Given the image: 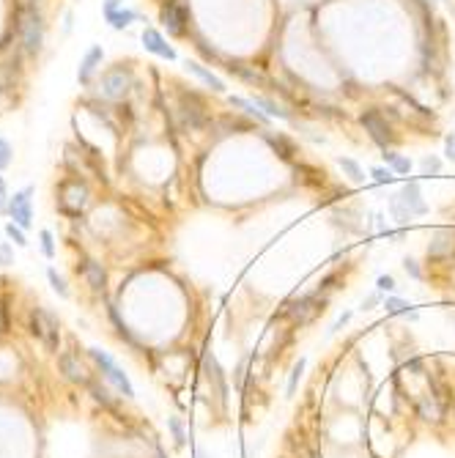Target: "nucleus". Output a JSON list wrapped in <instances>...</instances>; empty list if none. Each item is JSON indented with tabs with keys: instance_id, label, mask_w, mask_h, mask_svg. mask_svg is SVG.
Segmentation results:
<instances>
[{
	"instance_id": "1",
	"label": "nucleus",
	"mask_w": 455,
	"mask_h": 458,
	"mask_svg": "<svg viewBox=\"0 0 455 458\" xmlns=\"http://www.w3.org/2000/svg\"><path fill=\"white\" fill-rule=\"evenodd\" d=\"M19 36H22V47H25L27 55H36L41 50L44 25H41V14L33 6H25L19 11Z\"/></svg>"
},
{
	"instance_id": "2",
	"label": "nucleus",
	"mask_w": 455,
	"mask_h": 458,
	"mask_svg": "<svg viewBox=\"0 0 455 458\" xmlns=\"http://www.w3.org/2000/svg\"><path fill=\"white\" fill-rule=\"evenodd\" d=\"M30 332L47 346V351H58V343H60V324L58 318L44 310V307H36L30 313Z\"/></svg>"
},
{
	"instance_id": "3",
	"label": "nucleus",
	"mask_w": 455,
	"mask_h": 458,
	"mask_svg": "<svg viewBox=\"0 0 455 458\" xmlns=\"http://www.w3.org/2000/svg\"><path fill=\"white\" fill-rule=\"evenodd\" d=\"M85 204H88V187L80 179H69V182L60 184V193H58L60 212H66V215L74 217V215H80L85 209Z\"/></svg>"
},
{
	"instance_id": "4",
	"label": "nucleus",
	"mask_w": 455,
	"mask_h": 458,
	"mask_svg": "<svg viewBox=\"0 0 455 458\" xmlns=\"http://www.w3.org/2000/svg\"><path fill=\"white\" fill-rule=\"evenodd\" d=\"M5 212H8L11 223H16L19 228H30V226H33V187L27 184V187L16 190V193L11 195Z\"/></svg>"
},
{
	"instance_id": "5",
	"label": "nucleus",
	"mask_w": 455,
	"mask_h": 458,
	"mask_svg": "<svg viewBox=\"0 0 455 458\" xmlns=\"http://www.w3.org/2000/svg\"><path fill=\"white\" fill-rule=\"evenodd\" d=\"M132 85V72L124 69V66H115L110 72L102 74V83H99V94L107 96V99H124L126 91Z\"/></svg>"
},
{
	"instance_id": "6",
	"label": "nucleus",
	"mask_w": 455,
	"mask_h": 458,
	"mask_svg": "<svg viewBox=\"0 0 455 458\" xmlns=\"http://www.w3.org/2000/svg\"><path fill=\"white\" fill-rule=\"evenodd\" d=\"M179 116L187 129H201L206 124V105L198 94H181L179 99Z\"/></svg>"
},
{
	"instance_id": "7",
	"label": "nucleus",
	"mask_w": 455,
	"mask_h": 458,
	"mask_svg": "<svg viewBox=\"0 0 455 458\" xmlns=\"http://www.w3.org/2000/svg\"><path fill=\"white\" fill-rule=\"evenodd\" d=\"M362 127H365V132L373 138V143L376 146H381L384 151H387V146H392V140H395V135H392V129H390V124H387V118L379 113V110H365L362 113Z\"/></svg>"
},
{
	"instance_id": "8",
	"label": "nucleus",
	"mask_w": 455,
	"mask_h": 458,
	"mask_svg": "<svg viewBox=\"0 0 455 458\" xmlns=\"http://www.w3.org/2000/svg\"><path fill=\"white\" fill-rule=\"evenodd\" d=\"M324 310V299L318 302V296H299V299H293V302H288V307H285V316L293 321V324H299V327H304V324H310L318 313Z\"/></svg>"
},
{
	"instance_id": "9",
	"label": "nucleus",
	"mask_w": 455,
	"mask_h": 458,
	"mask_svg": "<svg viewBox=\"0 0 455 458\" xmlns=\"http://www.w3.org/2000/svg\"><path fill=\"white\" fill-rule=\"evenodd\" d=\"M162 22H165L168 33L181 36L184 28H187V8H184L181 3H176V0L165 3V6H162Z\"/></svg>"
},
{
	"instance_id": "10",
	"label": "nucleus",
	"mask_w": 455,
	"mask_h": 458,
	"mask_svg": "<svg viewBox=\"0 0 455 458\" xmlns=\"http://www.w3.org/2000/svg\"><path fill=\"white\" fill-rule=\"evenodd\" d=\"M455 255V230H439L434 241L428 244V258L434 261H450Z\"/></svg>"
},
{
	"instance_id": "11",
	"label": "nucleus",
	"mask_w": 455,
	"mask_h": 458,
	"mask_svg": "<svg viewBox=\"0 0 455 458\" xmlns=\"http://www.w3.org/2000/svg\"><path fill=\"white\" fill-rule=\"evenodd\" d=\"M143 47H146L148 52L165 58V61H176V50L165 41V36H162L157 28H146V30H143Z\"/></svg>"
},
{
	"instance_id": "12",
	"label": "nucleus",
	"mask_w": 455,
	"mask_h": 458,
	"mask_svg": "<svg viewBox=\"0 0 455 458\" xmlns=\"http://www.w3.org/2000/svg\"><path fill=\"white\" fill-rule=\"evenodd\" d=\"M102 58H104V50H102L99 44H93V47H91V50L82 55V61H80V69H77V80H80V85H88V83H91V77H93V72L99 69Z\"/></svg>"
},
{
	"instance_id": "13",
	"label": "nucleus",
	"mask_w": 455,
	"mask_h": 458,
	"mask_svg": "<svg viewBox=\"0 0 455 458\" xmlns=\"http://www.w3.org/2000/svg\"><path fill=\"white\" fill-rule=\"evenodd\" d=\"M398 201H401L412 215H425V212H428L425 201L420 198V184H417V182H406L403 190H401V195H398Z\"/></svg>"
},
{
	"instance_id": "14",
	"label": "nucleus",
	"mask_w": 455,
	"mask_h": 458,
	"mask_svg": "<svg viewBox=\"0 0 455 458\" xmlns=\"http://www.w3.org/2000/svg\"><path fill=\"white\" fill-rule=\"evenodd\" d=\"M58 365L63 371V376L69 382H77V384H88V376H85V368L80 365V360L74 354H60L58 357Z\"/></svg>"
},
{
	"instance_id": "15",
	"label": "nucleus",
	"mask_w": 455,
	"mask_h": 458,
	"mask_svg": "<svg viewBox=\"0 0 455 458\" xmlns=\"http://www.w3.org/2000/svg\"><path fill=\"white\" fill-rule=\"evenodd\" d=\"M417 412H420V417H423V420H428V423H442V417H445L447 406H445L442 401H436L434 395H425V398L417 404Z\"/></svg>"
},
{
	"instance_id": "16",
	"label": "nucleus",
	"mask_w": 455,
	"mask_h": 458,
	"mask_svg": "<svg viewBox=\"0 0 455 458\" xmlns=\"http://www.w3.org/2000/svg\"><path fill=\"white\" fill-rule=\"evenodd\" d=\"M82 277L88 280V285H91L93 291H104V285H107V274H104L102 263H96V261H91V258L82 261Z\"/></svg>"
},
{
	"instance_id": "17",
	"label": "nucleus",
	"mask_w": 455,
	"mask_h": 458,
	"mask_svg": "<svg viewBox=\"0 0 455 458\" xmlns=\"http://www.w3.org/2000/svg\"><path fill=\"white\" fill-rule=\"evenodd\" d=\"M187 72H190V74H195V77H198L203 85H209L212 91H217V94H225V83H223L217 74H212L209 69H203L201 63H195V61H187Z\"/></svg>"
},
{
	"instance_id": "18",
	"label": "nucleus",
	"mask_w": 455,
	"mask_h": 458,
	"mask_svg": "<svg viewBox=\"0 0 455 458\" xmlns=\"http://www.w3.org/2000/svg\"><path fill=\"white\" fill-rule=\"evenodd\" d=\"M104 19L110 22V28H115V30H124V28H129V25L137 19V11H132V8H118V11H110V14H104Z\"/></svg>"
},
{
	"instance_id": "19",
	"label": "nucleus",
	"mask_w": 455,
	"mask_h": 458,
	"mask_svg": "<svg viewBox=\"0 0 455 458\" xmlns=\"http://www.w3.org/2000/svg\"><path fill=\"white\" fill-rule=\"evenodd\" d=\"M104 376H107V379H110L113 384H118V390H121V393H124L126 398H135V387H132L129 376H126V373H124V371H121L118 365H115V368H110V371H107Z\"/></svg>"
},
{
	"instance_id": "20",
	"label": "nucleus",
	"mask_w": 455,
	"mask_h": 458,
	"mask_svg": "<svg viewBox=\"0 0 455 458\" xmlns=\"http://www.w3.org/2000/svg\"><path fill=\"white\" fill-rule=\"evenodd\" d=\"M230 105H233V107H238V110H244L247 116H255V118H258L260 124H263V121H269V116H266V113H260V110H255V105H252L249 99H241V96H230Z\"/></svg>"
},
{
	"instance_id": "21",
	"label": "nucleus",
	"mask_w": 455,
	"mask_h": 458,
	"mask_svg": "<svg viewBox=\"0 0 455 458\" xmlns=\"http://www.w3.org/2000/svg\"><path fill=\"white\" fill-rule=\"evenodd\" d=\"M252 105H255V107H260L269 118H288V113H285V110H280L274 102H269V99H263V96H255V99H252Z\"/></svg>"
},
{
	"instance_id": "22",
	"label": "nucleus",
	"mask_w": 455,
	"mask_h": 458,
	"mask_svg": "<svg viewBox=\"0 0 455 458\" xmlns=\"http://www.w3.org/2000/svg\"><path fill=\"white\" fill-rule=\"evenodd\" d=\"M384 160L392 165V171L395 173H401V176H406L409 171H412V160H406V157H398L395 151H384Z\"/></svg>"
},
{
	"instance_id": "23",
	"label": "nucleus",
	"mask_w": 455,
	"mask_h": 458,
	"mask_svg": "<svg viewBox=\"0 0 455 458\" xmlns=\"http://www.w3.org/2000/svg\"><path fill=\"white\" fill-rule=\"evenodd\" d=\"M47 280H49L52 291H55V294H58L60 299H69V285H66V280H63V277H60V274H58V272H55L52 266L47 269Z\"/></svg>"
},
{
	"instance_id": "24",
	"label": "nucleus",
	"mask_w": 455,
	"mask_h": 458,
	"mask_svg": "<svg viewBox=\"0 0 455 458\" xmlns=\"http://www.w3.org/2000/svg\"><path fill=\"white\" fill-rule=\"evenodd\" d=\"M88 354H91V360L102 368V373H107L110 368H115V362H113V357H110L107 351H102V349H88Z\"/></svg>"
},
{
	"instance_id": "25",
	"label": "nucleus",
	"mask_w": 455,
	"mask_h": 458,
	"mask_svg": "<svg viewBox=\"0 0 455 458\" xmlns=\"http://www.w3.org/2000/svg\"><path fill=\"white\" fill-rule=\"evenodd\" d=\"M5 236L16 244V247H27V236H25V228H19L16 223H8L5 226Z\"/></svg>"
},
{
	"instance_id": "26",
	"label": "nucleus",
	"mask_w": 455,
	"mask_h": 458,
	"mask_svg": "<svg viewBox=\"0 0 455 458\" xmlns=\"http://www.w3.org/2000/svg\"><path fill=\"white\" fill-rule=\"evenodd\" d=\"M337 162H340V168H343V171L354 179V182H365V173H362V168H359L354 160H348V157H346V160H337Z\"/></svg>"
},
{
	"instance_id": "27",
	"label": "nucleus",
	"mask_w": 455,
	"mask_h": 458,
	"mask_svg": "<svg viewBox=\"0 0 455 458\" xmlns=\"http://www.w3.org/2000/svg\"><path fill=\"white\" fill-rule=\"evenodd\" d=\"M38 239H41V252H44V258H55V241H52V233L49 230H41L38 233Z\"/></svg>"
},
{
	"instance_id": "28",
	"label": "nucleus",
	"mask_w": 455,
	"mask_h": 458,
	"mask_svg": "<svg viewBox=\"0 0 455 458\" xmlns=\"http://www.w3.org/2000/svg\"><path fill=\"white\" fill-rule=\"evenodd\" d=\"M168 426H170V431H173V439H176V445L181 448V445L187 442V437H184V428H181V420H179V417H170V420H168Z\"/></svg>"
},
{
	"instance_id": "29",
	"label": "nucleus",
	"mask_w": 455,
	"mask_h": 458,
	"mask_svg": "<svg viewBox=\"0 0 455 458\" xmlns=\"http://www.w3.org/2000/svg\"><path fill=\"white\" fill-rule=\"evenodd\" d=\"M439 171H442V162H439L436 157H425V160H423V173H425V176H436Z\"/></svg>"
},
{
	"instance_id": "30",
	"label": "nucleus",
	"mask_w": 455,
	"mask_h": 458,
	"mask_svg": "<svg viewBox=\"0 0 455 458\" xmlns=\"http://www.w3.org/2000/svg\"><path fill=\"white\" fill-rule=\"evenodd\" d=\"M370 176H373V179H376L379 184H390V182L395 179L390 168H373V171H370Z\"/></svg>"
},
{
	"instance_id": "31",
	"label": "nucleus",
	"mask_w": 455,
	"mask_h": 458,
	"mask_svg": "<svg viewBox=\"0 0 455 458\" xmlns=\"http://www.w3.org/2000/svg\"><path fill=\"white\" fill-rule=\"evenodd\" d=\"M302 371H304V360H299V362L293 365V373H291V382H288V395H293V393H296V382H299Z\"/></svg>"
},
{
	"instance_id": "32",
	"label": "nucleus",
	"mask_w": 455,
	"mask_h": 458,
	"mask_svg": "<svg viewBox=\"0 0 455 458\" xmlns=\"http://www.w3.org/2000/svg\"><path fill=\"white\" fill-rule=\"evenodd\" d=\"M11 263H14V250L8 241H3L0 244V266H11Z\"/></svg>"
},
{
	"instance_id": "33",
	"label": "nucleus",
	"mask_w": 455,
	"mask_h": 458,
	"mask_svg": "<svg viewBox=\"0 0 455 458\" xmlns=\"http://www.w3.org/2000/svg\"><path fill=\"white\" fill-rule=\"evenodd\" d=\"M8 162H11V146H8V140L0 138V171H5Z\"/></svg>"
},
{
	"instance_id": "34",
	"label": "nucleus",
	"mask_w": 455,
	"mask_h": 458,
	"mask_svg": "<svg viewBox=\"0 0 455 458\" xmlns=\"http://www.w3.org/2000/svg\"><path fill=\"white\" fill-rule=\"evenodd\" d=\"M412 305L409 302H403V299H387V310L390 313H406Z\"/></svg>"
},
{
	"instance_id": "35",
	"label": "nucleus",
	"mask_w": 455,
	"mask_h": 458,
	"mask_svg": "<svg viewBox=\"0 0 455 458\" xmlns=\"http://www.w3.org/2000/svg\"><path fill=\"white\" fill-rule=\"evenodd\" d=\"M88 387H91V393H93V398H96V401H102V404H110V393H107L104 387H99V384H91V382H88Z\"/></svg>"
},
{
	"instance_id": "36",
	"label": "nucleus",
	"mask_w": 455,
	"mask_h": 458,
	"mask_svg": "<svg viewBox=\"0 0 455 458\" xmlns=\"http://www.w3.org/2000/svg\"><path fill=\"white\" fill-rule=\"evenodd\" d=\"M379 288H381V291H395V277L381 274V277H379Z\"/></svg>"
},
{
	"instance_id": "37",
	"label": "nucleus",
	"mask_w": 455,
	"mask_h": 458,
	"mask_svg": "<svg viewBox=\"0 0 455 458\" xmlns=\"http://www.w3.org/2000/svg\"><path fill=\"white\" fill-rule=\"evenodd\" d=\"M445 154H447V160L455 162V135H447V140H445Z\"/></svg>"
},
{
	"instance_id": "38",
	"label": "nucleus",
	"mask_w": 455,
	"mask_h": 458,
	"mask_svg": "<svg viewBox=\"0 0 455 458\" xmlns=\"http://www.w3.org/2000/svg\"><path fill=\"white\" fill-rule=\"evenodd\" d=\"M118 6H121V0H104V14H110V11H118Z\"/></svg>"
},
{
	"instance_id": "39",
	"label": "nucleus",
	"mask_w": 455,
	"mask_h": 458,
	"mask_svg": "<svg viewBox=\"0 0 455 458\" xmlns=\"http://www.w3.org/2000/svg\"><path fill=\"white\" fill-rule=\"evenodd\" d=\"M3 209H8V204H5V182L0 179V212Z\"/></svg>"
},
{
	"instance_id": "40",
	"label": "nucleus",
	"mask_w": 455,
	"mask_h": 458,
	"mask_svg": "<svg viewBox=\"0 0 455 458\" xmlns=\"http://www.w3.org/2000/svg\"><path fill=\"white\" fill-rule=\"evenodd\" d=\"M406 272H412V277H420V269L414 266V261H406Z\"/></svg>"
},
{
	"instance_id": "41",
	"label": "nucleus",
	"mask_w": 455,
	"mask_h": 458,
	"mask_svg": "<svg viewBox=\"0 0 455 458\" xmlns=\"http://www.w3.org/2000/svg\"><path fill=\"white\" fill-rule=\"evenodd\" d=\"M376 302H379V294H373V296H368V299H365V302H362V307H373V305H376Z\"/></svg>"
},
{
	"instance_id": "42",
	"label": "nucleus",
	"mask_w": 455,
	"mask_h": 458,
	"mask_svg": "<svg viewBox=\"0 0 455 458\" xmlns=\"http://www.w3.org/2000/svg\"><path fill=\"white\" fill-rule=\"evenodd\" d=\"M157 458H165V456H162V453H159V456H157Z\"/></svg>"
},
{
	"instance_id": "43",
	"label": "nucleus",
	"mask_w": 455,
	"mask_h": 458,
	"mask_svg": "<svg viewBox=\"0 0 455 458\" xmlns=\"http://www.w3.org/2000/svg\"><path fill=\"white\" fill-rule=\"evenodd\" d=\"M431 3H436V0H431Z\"/></svg>"
}]
</instances>
